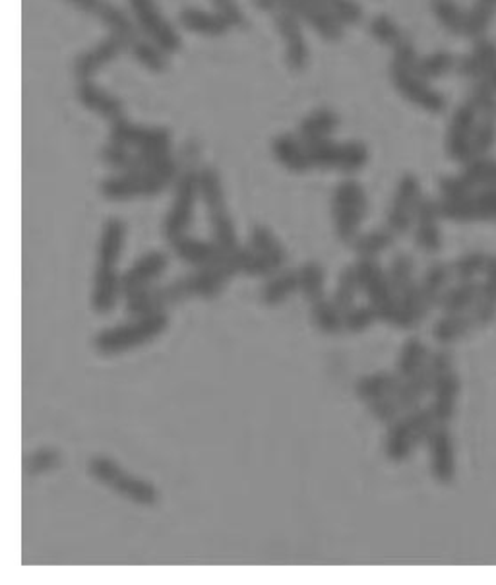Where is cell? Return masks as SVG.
I'll return each mask as SVG.
<instances>
[{
    "label": "cell",
    "instance_id": "34",
    "mask_svg": "<svg viewBox=\"0 0 496 585\" xmlns=\"http://www.w3.org/2000/svg\"><path fill=\"white\" fill-rule=\"evenodd\" d=\"M340 119L332 109H316L303 119L299 126V140L309 148L322 140H328L338 128Z\"/></svg>",
    "mask_w": 496,
    "mask_h": 585
},
{
    "label": "cell",
    "instance_id": "26",
    "mask_svg": "<svg viewBox=\"0 0 496 585\" xmlns=\"http://www.w3.org/2000/svg\"><path fill=\"white\" fill-rule=\"evenodd\" d=\"M440 217V204L423 198L415 216V243L427 254H436L442 248Z\"/></svg>",
    "mask_w": 496,
    "mask_h": 585
},
{
    "label": "cell",
    "instance_id": "63",
    "mask_svg": "<svg viewBox=\"0 0 496 585\" xmlns=\"http://www.w3.org/2000/svg\"><path fill=\"white\" fill-rule=\"evenodd\" d=\"M254 4L260 8V10H272L278 6V0H254Z\"/></svg>",
    "mask_w": 496,
    "mask_h": 585
},
{
    "label": "cell",
    "instance_id": "52",
    "mask_svg": "<svg viewBox=\"0 0 496 585\" xmlns=\"http://www.w3.org/2000/svg\"><path fill=\"white\" fill-rule=\"evenodd\" d=\"M136 61L140 62L144 68L150 72H163L167 68V53L159 49L155 43H152L148 37L140 39L130 51H128Z\"/></svg>",
    "mask_w": 496,
    "mask_h": 585
},
{
    "label": "cell",
    "instance_id": "27",
    "mask_svg": "<svg viewBox=\"0 0 496 585\" xmlns=\"http://www.w3.org/2000/svg\"><path fill=\"white\" fill-rule=\"evenodd\" d=\"M78 99L88 111L97 113L99 117L107 119L111 124L119 123V121L126 119L123 101L119 97H115L113 93L103 90L101 86H97L92 80L80 82Z\"/></svg>",
    "mask_w": 496,
    "mask_h": 585
},
{
    "label": "cell",
    "instance_id": "62",
    "mask_svg": "<svg viewBox=\"0 0 496 585\" xmlns=\"http://www.w3.org/2000/svg\"><path fill=\"white\" fill-rule=\"evenodd\" d=\"M212 4L216 8V12L231 22V26H241L245 22L237 0H212Z\"/></svg>",
    "mask_w": 496,
    "mask_h": 585
},
{
    "label": "cell",
    "instance_id": "46",
    "mask_svg": "<svg viewBox=\"0 0 496 585\" xmlns=\"http://www.w3.org/2000/svg\"><path fill=\"white\" fill-rule=\"evenodd\" d=\"M496 16V0H475L467 10L465 37L479 39L483 37Z\"/></svg>",
    "mask_w": 496,
    "mask_h": 585
},
{
    "label": "cell",
    "instance_id": "41",
    "mask_svg": "<svg viewBox=\"0 0 496 585\" xmlns=\"http://www.w3.org/2000/svg\"><path fill=\"white\" fill-rule=\"evenodd\" d=\"M295 291H299V272H279L262 289V301L268 307H278Z\"/></svg>",
    "mask_w": 496,
    "mask_h": 585
},
{
    "label": "cell",
    "instance_id": "48",
    "mask_svg": "<svg viewBox=\"0 0 496 585\" xmlns=\"http://www.w3.org/2000/svg\"><path fill=\"white\" fill-rule=\"evenodd\" d=\"M324 285H326V272L318 262H309L299 270V291L309 299L310 303L324 299Z\"/></svg>",
    "mask_w": 496,
    "mask_h": 585
},
{
    "label": "cell",
    "instance_id": "51",
    "mask_svg": "<svg viewBox=\"0 0 496 585\" xmlns=\"http://www.w3.org/2000/svg\"><path fill=\"white\" fill-rule=\"evenodd\" d=\"M489 260H491V256H487L485 252L464 254L454 264H450L452 276L458 281H475V278L485 274V270L489 266Z\"/></svg>",
    "mask_w": 496,
    "mask_h": 585
},
{
    "label": "cell",
    "instance_id": "3",
    "mask_svg": "<svg viewBox=\"0 0 496 585\" xmlns=\"http://www.w3.org/2000/svg\"><path fill=\"white\" fill-rule=\"evenodd\" d=\"M436 425L440 423L436 421L431 407H415L407 411L396 423L390 425L386 438V456L392 462H405L419 444L429 440Z\"/></svg>",
    "mask_w": 496,
    "mask_h": 585
},
{
    "label": "cell",
    "instance_id": "57",
    "mask_svg": "<svg viewBox=\"0 0 496 585\" xmlns=\"http://www.w3.org/2000/svg\"><path fill=\"white\" fill-rule=\"evenodd\" d=\"M413 270H415V266H413V258L409 254L394 256V260L390 264V270H388V278H390V283H392L396 295H400L405 287L415 283Z\"/></svg>",
    "mask_w": 496,
    "mask_h": 585
},
{
    "label": "cell",
    "instance_id": "42",
    "mask_svg": "<svg viewBox=\"0 0 496 585\" xmlns=\"http://www.w3.org/2000/svg\"><path fill=\"white\" fill-rule=\"evenodd\" d=\"M431 10L438 24L448 33L465 35L467 12L456 0H431Z\"/></svg>",
    "mask_w": 496,
    "mask_h": 585
},
{
    "label": "cell",
    "instance_id": "22",
    "mask_svg": "<svg viewBox=\"0 0 496 585\" xmlns=\"http://www.w3.org/2000/svg\"><path fill=\"white\" fill-rule=\"evenodd\" d=\"M431 473L440 485H450L456 479V448L446 425H436L429 440Z\"/></svg>",
    "mask_w": 496,
    "mask_h": 585
},
{
    "label": "cell",
    "instance_id": "20",
    "mask_svg": "<svg viewBox=\"0 0 496 585\" xmlns=\"http://www.w3.org/2000/svg\"><path fill=\"white\" fill-rule=\"evenodd\" d=\"M101 157L105 161V165H109L115 171L121 173H146V171H157L163 167L173 165V157L171 155H148L142 152H132L123 146L117 144H107L101 152Z\"/></svg>",
    "mask_w": 496,
    "mask_h": 585
},
{
    "label": "cell",
    "instance_id": "4",
    "mask_svg": "<svg viewBox=\"0 0 496 585\" xmlns=\"http://www.w3.org/2000/svg\"><path fill=\"white\" fill-rule=\"evenodd\" d=\"M200 196H202V202H204L206 212H208L214 243L227 252H235L237 248H241L239 247V239H237V231H235V223L227 212L221 177L217 171L210 169V167L200 171Z\"/></svg>",
    "mask_w": 496,
    "mask_h": 585
},
{
    "label": "cell",
    "instance_id": "44",
    "mask_svg": "<svg viewBox=\"0 0 496 585\" xmlns=\"http://www.w3.org/2000/svg\"><path fill=\"white\" fill-rule=\"evenodd\" d=\"M396 233L390 227L384 229H374L371 233H365L353 241V248L359 258H369L376 260L378 254L392 247L396 243Z\"/></svg>",
    "mask_w": 496,
    "mask_h": 585
},
{
    "label": "cell",
    "instance_id": "29",
    "mask_svg": "<svg viewBox=\"0 0 496 585\" xmlns=\"http://www.w3.org/2000/svg\"><path fill=\"white\" fill-rule=\"evenodd\" d=\"M458 398H460V378L454 369L448 370L436 380L433 388L431 409L440 425H448L454 419Z\"/></svg>",
    "mask_w": 496,
    "mask_h": 585
},
{
    "label": "cell",
    "instance_id": "8",
    "mask_svg": "<svg viewBox=\"0 0 496 585\" xmlns=\"http://www.w3.org/2000/svg\"><path fill=\"white\" fill-rule=\"evenodd\" d=\"M355 270H357L361 291L367 295L369 305L376 310L378 320L394 326L396 316H398V295L390 283L388 274L380 268L376 260H369V258H359V262L355 264Z\"/></svg>",
    "mask_w": 496,
    "mask_h": 585
},
{
    "label": "cell",
    "instance_id": "24",
    "mask_svg": "<svg viewBox=\"0 0 496 585\" xmlns=\"http://www.w3.org/2000/svg\"><path fill=\"white\" fill-rule=\"evenodd\" d=\"M126 49L123 39L115 33H109L103 41H99L93 49L80 55L74 62V74L80 82L92 80L93 74L99 72L105 64L115 61Z\"/></svg>",
    "mask_w": 496,
    "mask_h": 585
},
{
    "label": "cell",
    "instance_id": "33",
    "mask_svg": "<svg viewBox=\"0 0 496 585\" xmlns=\"http://www.w3.org/2000/svg\"><path fill=\"white\" fill-rule=\"evenodd\" d=\"M124 235H126V227H124L121 219L111 217V219H107L103 223L101 241H99V260H97V266L117 268L119 258L123 254Z\"/></svg>",
    "mask_w": 496,
    "mask_h": 585
},
{
    "label": "cell",
    "instance_id": "45",
    "mask_svg": "<svg viewBox=\"0 0 496 585\" xmlns=\"http://www.w3.org/2000/svg\"><path fill=\"white\" fill-rule=\"evenodd\" d=\"M429 361V349L421 339L411 338L405 341L398 359V374L403 380L411 378L415 372L423 369Z\"/></svg>",
    "mask_w": 496,
    "mask_h": 585
},
{
    "label": "cell",
    "instance_id": "35",
    "mask_svg": "<svg viewBox=\"0 0 496 585\" xmlns=\"http://www.w3.org/2000/svg\"><path fill=\"white\" fill-rule=\"evenodd\" d=\"M179 22L185 30L198 33V35H208V37L223 35L231 28V22L219 12H206L200 8H185L179 14Z\"/></svg>",
    "mask_w": 496,
    "mask_h": 585
},
{
    "label": "cell",
    "instance_id": "61",
    "mask_svg": "<svg viewBox=\"0 0 496 585\" xmlns=\"http://www.w3.org/2000/svg\"><path fill=\"white\" fill-rule=\"evenodd\" d=\"M440 194H442V200H462L475 194V190L462 175H458V177H444L440 181Z\"/></svg>",
    "mask_w": 496,
    "mask_h": 585
},
{
    "label": "cell",
    "instance_id": "36",
    "mask_svg": "<svg viewBox=\"0 0 496 585\" xmlns=\"http://www.w3.org/2000/svg\"><path fill=\"white\" fill-rule=\"evenodd\" d=\"M452 276V268L448 264L436 262L433 264L423 281L419 283V293H421V301L425 305V310L431 312L434 307H440V301L444 297V293L448 291V283Z\"/></svg>",
    "mask_w": 496,
    "mask_h": 585
},
{
    "label": "cell",
    "instance_id": "7",
    "mask_svg": "<svg viewBox=\"0 0 496 585\" xmlns=\"http://www.w3.org/2000/svg\"><path fill=\"white\" fill-rule=\"evenodd\" d=\"M369 212V202L363 186L357 181H343L336 186L332 196V216L336 235L343 243H353L357 231Z\"/></svg>",
    "mask_w": 496,
    "mask_h": 585
},
{
    "label": "cell",
    "instance_id": "47",
    "mask_svg": "<svg viewBox=\"0 0 496 585\" xmlns=\"http://www.w3.org/2000/svg\"><path fill=\"white\" fill-rule=\"evenodd\" d=\"M458 68V61L448 51H434L427 57H419L415 62V72L425 80H438Z\"/></svg>",
    "mask_w": 496,
    "mask_h": 585
},
{
    "label": "cell",
    "instance_id": "2",
    "mask_svg": "<svg viewBox=\"0 0 496 585\" xmlns=\"http://www.w3.org/2000/svg\"><path fill=\"white\" fill-rule=\"evenodd\" d=\"M167 324H169L167 314L155 312V314H148L142 318H134L128 324L103 330L95 338L93 345L101 355H107V357L121 355V353L142 347V345L154 341L155 338H159L165 332Z\"/></svg>",
    "mask_w": 496,
    "mask_h": 585
},
{
    "label": "cell",
    "instance_id": "38",
    "mask_svg": "<svg viewBox=\"0 0 496 585\" xmlns=\"http://www.w3.org/2000/svg\"><path fill=\"white\" fill-rule=\"evenodd\" d=\"M473 328H477V322L471 312H454L444 314L433 328V336L438 343H454L464 339Z\"/></svg>",
    "mask_w": 496,
    "mask_h": 585
},
{
    "label": "cell",
    "instance_id": "11",
    "mask_svg": "<svg viewBox=\"0 0 496 585\" xmlns=\"http://www.w3.org/2000/svg\"><path fill=\"white\" fill-rule=\"evenodd\" d=\"M312 167L336 169L343 173H355L369 161V150L363 142L336 144L330 138L307 148Z\"/></svg>",
    "mask_w": 496,
    "mask_h": 585
},
{
    "label": "cell",
    "instance_id": "21",
    "mask_svg": "<svg viewBox=\"0 0 496 585\" xmlns=\"http://www.w3.org/2000/svg\"><path fill=\"white\" fill-rule=\"evenodd\" d=\"M278 4L293 12L299 20H305L320 37L328 41H338L343 37V24L316 0H278Z\"/></svg>",
    "mask_w": 496,
    "mask_h": 585
},
{
    "label": "cell",
    "instance_id": "32",
    "mask_svg": "<svg viewBox=\"0 0 496 585\" xmlns=\"http://www.w3.org/2000/svg\"><path fill=\"white\" fill-rule=\"evenodd\" d=\"M402 384L403 378L398 372H376V374L365 376L357 382L355 394H357V398L371 403V401L396 396L400 392Z\"/></svg>",
    "mask_w": 496,
    "mask_h": 585
},
{
    "label": "cell",
    "instance_id": "18",
    "mask_svg": "<svg viewBox=\"0 0 496 585\" xmlns=\"http://www.w3.org/2000/svg\"><path fill=\"white\" fill-rule=\"evenodd\" d=\"M477 121L479 115L467 101L454 111L446 134V152L450 159L464 165L473 159V134L477 128Z\"/></svg>",
    "mask_w": 496,
    "mask_h": 585
},
{
    "label": "cell",
    "instance_id": "31",
    "mask_svg": "<svg viewBox=\"0 0 496 585\" xmlns=\"http://www.w3.org/2000/svg\"><path fill=\"white\" fill-rule=\"evenodd\" d=\"M272 152L279 163L291 173H307L312 169L307 146L293 134H279L274 138Z\"/></svg>",
    "mask_w": 496,
    "mask_h": 585
},
{
    "label": "cell",
    "instance_id": "49",
    "mask_svg": "<svg viewBox=\"0 0 496 585\" xmlns=\"http://www.w3.org/2000/svg\"><path fill=\"white\" fill-rule=\"evenodd\" d=\"M312 320L324 334H338L345 328L340 308L336 307L334 301L326 299L312 303Z\"/></svg>",
    "mask_w": 496,
    "mask_h": 585
},
{
    "label": "cell",
    "instance_id": "55",
    "mask_svg": "<svg viewBox=\"0 0 496 585\" xmlns=\"http://www.w3.org/2000/svg\"><path fill=\"white\" fill-rule=\"evenodd\" d=\"M320 6H324L336 20H340L343 26H355L363 20V8L355 0H316Z\"/></svg>",
    "mask_w": 496,
    "mask_h": 585
},
{
    "label": "cell",
    "instance_id": "58",
    "mask_svg": "<svg viewBox=\"0 0 496 585\" xmlns=\"http://www.w3.org/2000/svg\"><path fill=\"white\" fill-rule=\"evenodd\" d=\"M376 320H378V314L372 305L353 307L349 312H345L343 326H345V330H349L353 334H361V332L369 330Z\"/></svg>",
    "mask_w": 496,
    "mask_h": 585
},
{
    "label": "cell",
    "instance_id": "54",
    "mask_svg": "<svg viewBox=\"0 0 496 585\" xmlns=\"http://www.w3.org/2000/svg\"><path fill=\"white\" fill-rule=\"evenodd\" d=\"M467 103L475 109L479 117H496V92L483 80L473 82Z\"/></svg>",
    "mask_w": 496,
    "mask_h": 585
},
{
    "label": "cell",
    "instance_id": "59",
    "mask_svg": "<svg viewBox=\"0 0 496 585\" xmlns=\"http://www.w3.org/2000/svg\"><path fill=\"white\" fill-rule=\"evenodd\" d=\"M61 454L55 448H39L26 460V473L41 475L61 465Z\"/></svg>",
    "mask_w": 496,
    "mask_h": 585
},
{
    "label": "cell",
    "instance_id": "5",
    "mask_svg": "<svg viewBox=\"0 0 496 585\" xmlns=\"http://www.w3.org/2000/svg\"><path fill=\"white\" fill-rule=\"evenodd\" d=\"M88 469H90V475L95 481H99L101 485L109 487L111 491L121 494L123 498L132 500L134 504L154 506L155 502L159 500V493H157V489L152 483L130 475L128 471H124L123 467L115 460H111V458L97 456L90 462Z\"/></svg>",
    "mask_w": 496,
    "mask_h": 585
},
{
    "label": "cell",
    "instance_id": "39",
    "mask_svg": "<svg viewBox=\"0 0 496 585\" xmlns=\"http://www.w3.org/2000/svg\"><path fill=\"white\" fill-rule=\"evenodd\" d=\"M481 287L483 283L477 281H458V285L448 289L440 301L444 314L471 312L481 297Z\"/></svg>",
    "mask_w": 496,
    "mask_h": 585
},
{
    "label": "cell",
    "instance_id": "43",
    "mask_svg": "<svg viewBox=\"0 0 496 585\" xmlns=\"http://www.w3.org/2000/svg\"><path fill=\"white\" fill-rule=\"evenodd\" d=\"M465 181L473 186V190H485L496 186V159L495 157H473L467 161L462 173Z\"/></svg>",
    "mask_w": 496,
    "mask_h": 585
},
{
    "label": "cell",
    "instance_id": "19",
    "mask_svg": "<svg viewBox=\"0 0 496 585\" xmlns=\"http://www.w3.org/2000/svg\"><path fill=\"white\" fill-rule=\"evenodd\" d=\"M173 250L181 260H185L186 264H192L196 268H219V266H227V264H237L235 252L223 250L214 241L208 243V241L192 239L188 235L175 241Z\"/></svg>",
    "mask_w": 496,
    "mask_h": 585
},
{
    "label": "cell",
    "instance_id": "16",
    "mask_svg": "<svg viewBox=\"0 0 496 585\" xmlns=\"http://www.w3.org/2000/svg\"><path fill=\"white\" fill-rule=\"evenodd\" d=\"M66 2H70L82 12L92 14L99 22H103L111 33L119 35L126 45V51H130L140 39H144L140 35V28L124 14L119 6H115L109 0H66Z\"/></svg>",
    "mask_w": 496,
    "mask_h": 585
},
{
    "label": "cell",
    "instance_id": "23",
    "mask_svg": "<svg viewBox=\"0 0 496 585\" xmlns=\"http://www.w3.org/2000/svg\"><path fill=\"white\" fill-rule=\"evenodd\" d=\"M165 268H167V256L163 252L155 250L142 256L128 272H124V276H121V293L124 299L150 289L154 279L159 278L165 272Z\"/></svg>",
    "mask_w": 496,
    "mask_h": 585
},
{
    "label": "cell",
    "instance_id": "14",
    "mask_svg": "<svg viewBox=\"0 0 496 585\" xmlns=\"http://www.w3.org/2000/svg\"><path fill=\"white\" fill-rule=\"evenodd\" d=\"M138 28L165 53H177L183 45L179 31L175 30L161 14L155 0H128Z\"/></svg>",
    "mask_w": 496,
    "mask_h": 585
},
{
    "label": "cell",
    "instance_id": "30",
    "mask_svg": "<svg viewBox=\"0 0 496 585\" xmlns=\"http://www.w3.org/2000/svg\"><path fill=\"white\" fill-rule=\"evenodd\" d=\"M121 295V276L117 268L97 266L93 276L92 308L97 314L111 312Z\"/></svg>",
    "mask_w": 496,
    "mask_h": 585
},
{
    "label": "cell",
    "instance_id": "1",
    "mask_svg": "<svg viewBox=\"0 0 496 585\" xmlns=\"http://www.w3.org/2000/svg\"><path fill=\"white\" fill-rule=\"evenodd\" d=\"M239 274L237 264H227L219 268H198L196 272L177 278L173 283L165 287H155L140 291L126 299V310L134 318H142L155 312H163V308L175 303H181L192 297H204L214 299L217 297L225 283L233 276Z\"/></svg>",
    "mask_w": 496,
    "mask_h": 585
},
{
    "label": "cell",
    "instance_id": "40",
    "mask_svg": "<svg viewBox=\"0 0 496 585\" xmlns=\"http://www.w3.org/2000/svg\"><path fill=\"white\" fill-rule=\"evenodd\" d=\"M250 248L266 258L276 270H281L287 262V252L279 243L278 237L264 225H256L250 233Z\"/></svg>",
    "mask_w": 496,
    "mask_h": 585
},
{
    "label": "cell",
    "instance_id": "25",
    "mask_svg": "<svg viewBox=\"0 0 496 585\" xmlns=\"http://www.w3.org/2000/svg\"><path fill=\"white\" fill-rule=\"evenodd\" d=\"M276 26H278L279 33L283 35L285 45H287L289 68L303 70L309 62V49H307L305 35L301 31L299 18L293 12H289L287 8L279 6V10L276 12Z\"/></svg>",
    "mask_w": 496,
    "mask_h": 585
},
{
    "label": "cell",
    "instance_id": "10",
    "mask_svg": "<svg viewBox=\"0 0 496 585\" xmlns=\"http://www.w3.org/2000/svg\"><path fill=\"white\" fill-rule=\"evenodd\" d=\"M109 142L148 155H167L171 148V132L163 126H138L130 121L111 124Z\"/></svg>",
    "mask_w": 496,
    "mask_h": 585
},
{
    "label": "cell",
    "instance_id": "6",
    "mask_svg": "<svg viewBox=\"0 0 496 585\" xmlns=\"http://www.w3.org/2000/svg\"><path fill=\"white\" fill-rule=\"evenodd\" d=\"M177 175V163L146 173H121L119 177L105 179L101 194L113 202H126L140 196H155L163 192Z\"/></svg>",
    "mask_w": 496,
    "mask_h": 585
},
{
    "label": "cell",
    "instance_id": "17",
    "mask_svg": "<svg viewBox=\"0 0 496 585\" xmlns=\"http://www.w3.org/2000/svg\"><path fill=\"white\" fill-rule=\"evenodd\" d=\"M438 204L442 217L452 221H496V186L479 190L462 200H440Z\"/></svg>",
    "mask_w": 496,
    "mask_h": 585
},
{
    "label": "cell",
    "instance_id": "15",
    "mask_svg": "<svg viewBox=\"0 0 496 585\" xmlns=\"http://www.w3.org/2000/svg\"><path fill=\"white\" fill-rule=\"evenodd\" d=\"M421 200H423V194H421L419 179L413 173H405L398 183L392 206L388 210L386 227H390L396 235H405L415 223Z\"/></svg>",
    "mask_w": 496,
    "mask_h": 585
},
{
    "label": "cell",
    "instance_id": "12",
    "mask_svg": "<svg viewBox=\"0 0 496 585\" xmlns=\"http://www.w3.org/2000/svg\"><path fill=\"white\" fill-rule=\"evenodd\" d=\"M198 196H200V173L186 171L185 175L179 179L175 202L163 223L165 239L171 245L179 241L181 237H185L186 231L190 229Z\"/></svg>",
    "mask_w": 496,
    "mask_h": 585
},
{
    "label": "cell",
    "instance_id": "50",
    "mask_svg": "<svg viewBox=\"0 0 496 585\" xmlns=\"http://www.w3.org/2000/svg\"><path fill=\"white\" fill-rule=\"evenodd\" d=\"M371 33L378 43L392 47V49H398L409 39V35L386 14H378L372 18Z\"/></svg>",
    "mask_w": 496,
    "mask_h": 585
},
{
    "label": "cell",
    "instance_id": "9",
    "mask_svg": "<svg viewBox=\"0 0 496 585\" xmlns=\"http://www.w3.org/2000/svg\"><path fill=\"white\" fill-rule=\"evenodd\" d=\"M390 78H392V84L400 92V95L405 97L409 103H413L415 107H419L431 115H438L446 109L444 95L438 90H434L429 80L421 78L415 72L413 64H405V62L392 59Z\"/></svg>",
    "mask_w": 496,
    "mask_h": 585
},
{
    "label": "cell",
    "instance_id": "60",
    "mask_svg": "<svg viewBox=\"0 0 496 585\" xmlns=\"http://www.w3.org/2000/svg\"><path fill=\"white\" fill-rule=\"evenodd\" d=\"M369 409H371L372 415L380 421V423H386V425H392L400 419L403 411L396 401V396L392 398H384V400L371 401L369 403Z\"/></svg>",
    "mask_w": 496,
    "mask_h": 585
},
{
    "label": "cell",
    "instance_id": "56",
    "mask_svg": "<svg viewBox=\"0 0 496 585\" xmlns=\"http://www.w3.org/2000/svg\"><path fill=\"white\" fill-rule=\"evenodd\" d=\"M496 146V117H479L473 134V157H485Z\"/></svg>",
    "mask_w": 496,
    "mask_h": 585
},
{
    "label": "cell",
    "instance_id": "13",
    "mask_svg": "<svg viewBox=\"0 0 496 585\" xmlns=\"http://www.w3.org/2000/svg\"><path fill=\"white\" fill-rule=\"evenodd\" d=\"M454 367V359H452V353L450 351H436L433 357H429L427 365L419 372H415L411 378L403 380L402 388L400 392L396 394V401L400 405L403 413L419 407L421 400L433 392L434 384L436 380L452 370Z\"/></svg>",
    "mask_w": 496,
    "mask_h": 585
},
{
    "label": "cell",
    "instance_id": "37",
    "mask_svg": "<svg viewBox=\"0 0 496 585\" xmlns=\"http://www.w3.org/2000/svg\"><path fill=\"white\" fill-rule=\"evenodd\" d=\"M479 328L489 326L496 320V256H491L485 270V283L481 287V297L471 310Z\"/></svg>",
    "mask_w": 496,
    "mask_h": 585
},
{
    "label": "cell",
    "instance_id": "28",
    "mask_svg": "<svg viewBox=\"0 0 496 585\" xmlns=\"http://www.w3.org/2000/svg\"><path fill=\"white\" fill-rule=\"evenodd\" d=\"M496 68V43L489 37H479L475 39V45L469 55H465L462 61L458 62V72L471 80H483L489 72Z\"/></svg>",
    "mask_w": 496,
    "mask_h": 585
},
{
    "label": "cell",
    "instance_id": "53",
    "mask_svg": "<svg viewBox=\"0 0 496 585\" xmlns=\"http://www.w3.org/2000/svg\"><path fill=\"white\" fill-rule=\"evenodd\" d=\"M359 291H361V285H359V278H357V270H355V266H349L341 272L338 289L334 295V303H336V307L340 308L343 316H345V312H349L353 308L355 297Z\"/></svg>",
    "mask_w": 496,
    "mask_h": 585
}]
</instances>
